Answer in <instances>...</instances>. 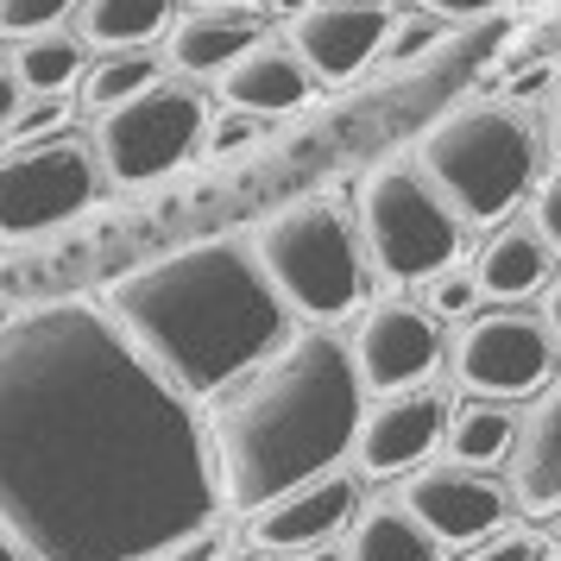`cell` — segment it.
<instances>
[{
  "mask_svg": "<svg viewBox=\"0 0 561 561\" xmlns=\"http://www.w3.org/2000/svg\"><path fill=\"white\" fill-rule=\"evenodd\" d=\"M215 517L196 398L107 309L64 297L0 322V530L32 561H139Z\"/></svg>",
  "mask_w": 561,
  "mask_h": 561,
  "instance_id": "obj_1",
  "label": "cell"
},
{
  "mask_svg": "<svg viewBox=\"0 0 561 561\" xmlns=\"http://www.w3.org/2000/svg\"><path fill=\"white\" fill-rule=\"evenodd\" d=\"M107 316L183 398H221L290 341V304L253 247L190 240L107 284Z\"/></svg>",
  "mask_w": 561,
  "mask_h": 561,
  "instance_id": "obj_2",
  "label": "cell"
},
{
  "mask_svg": "<svg viewBox=\"0 0 561 561\" xmlns=\"http://www.w3.org/2000/svg\"><path fill=\"white\" fill-rule=\"evenodd\" d=\"M359 416H366V379L354 366V347L322 322L290 334L208 410L221 505L259 511L297 480L341 467L354 455Z\"/></svg>",
  "mask_w": 561,
  "mask_h": 561,
  "instance_id": "obj_3",
  "label": "cell"
},
{
  "mask_svg": "<svg viewBox=\"0 0 561 561\" xmlns=\"http://www.w3.org/2000/svg\"><path fill=\"white\" fill-rule=\"evenodd\" d=\"M536 158H542V139H536L530 114H517L511 102H473L442 114L423 146H416V164L423 178L448 196L460 221H505L511 208L530 196L536 183Z\"/></svg>",
  "mask_w": 561,
  "mask_h": 561,
  "instance_id": "obj_4",
  "label": "cell"
},
{
  "mask_svg": "<svg viewBox=\"0 0 561 561\" xmlns=\"http://www.w3.org/2000/svg\"><path fill=\"white\" fill-rule=\"evenodd\" d=\"M265 278L278 284V297L290 304V316L304 322H341L354 316L366 297V240L359 221H347L334 203H297L272 215L253 240Z\"/></svg>",
  "mask_w": 561,
  "mask_h": 561,
  "instance_id": "obj_5",
  "label": "cell"
},
{
  "mask_svg": "<svg viewBox=\"0 0 561 561\" xmlns=\"http://www.w3.org/2000/svg\"><path fill=\"white\" fill-rule=\"evenodd\" d=\"M460 221L448 196L423 178L416 158L379 164L373 178L359 183V240L366 259L379 265L385 278L398 284H430L435 272H448L460 253Z\"/></svg>",
  "mask_w": 561,
  "mask_h": 561,
  "instance_id": "obj_6",
  "label": "cell"
},
{
  "mask_svg": "<svg viewBox=\"0 0 561 561\" xmlns=\"http://www.w3.org/2000/svg\"><path fill=\"white\" fill-rule=\"evenodd\" d=\"M102 158L77 133H38L13 139L0 152V240H32L45 228H64L70 215L95 203L102 190Z\"/></svg>",
  "mask_w": 561,
  "mask_h": 561,
  "instance_id": "obj_7",
  "label": "cell"
},
{
  "mask_svg": "<svg viewBox=\"0 0 561 561\" xmlns=\"http://www.w3.org/2000/svg\"><path fill=\"white\" fill-rule=\"evenodd\" d=\"M208 107L203 95L178 77L146 82L139 95H127L121 107H107L95 127V158L114 183H152L164 171H178L183 158L203 146Z\"/></svg>",
  "mask_w": 561,
  "mask_h": 561,
  "instance_id": "obj_8",
  "label": "cell"
},
{
  "mask_svg": "<svg viewBox=\"0 0 561 561\" xmlns=\"http://www.w3.org/2000/svg\"><path fill=\"white\" fill-rule=\"evenodd\" d=\"M556 334L542 329V316L524 309H485L467 316V329L455 341V379L473 398H536L556 385Z\"/></svg>",
  "mask_w": 561,
  "mask_h": 561,
  "instance_id": "obj_9",
  "label": "cell"
},
{
  "mask_svg": "<svg viewBox=\"0 0 561 561\" xmlns=\"http://www.w3.org/2000/svg\"><path fill=\"white\" fill-rule=\"evenodd\" d=\"M448 423H455V404L448 391L435 385H404V391H385L379 404L359 416L354 435V467L359 473H410L435 455V442H448Z\"/></svg>",
  "mask_w": 561,
  "mask_h": 561,
  "instance_id": "obj_10",
  "label": "cell"
},
{
  "mask_svg": "<svg viewBox=\"0 0 561 561\" xmlns=\"http://www.w3.org/2000/svg\"><path fill=\"white\" fill-rule=\"evenodd\" d=\"M404 511L435 542H460V549H473L492 530H505V492L485 480V467H460V460L410 473Z\"/></svg>",
  "mask_w": 561,
  "mask_h": 561,
  "instance_id": "obj_11",
  "label": "cell"
},
{
  "mask_svg": "<svg viewBox=\"0 0 561 561\" xmlns=\"http://www.w3.org/2000/svg\"><path fill=\"white\" fill-rule=\"evenodd\" d=\"M391 20L398 13L385 0H316L309 13L290 20V45L316 82H354L379 57Z\"/></svg>",
  "mask_w": 561,
  "mask_h": 561,
  "instance_id": "obj_12",
  "label": "cell"
},
{
  "mask_svg": "<svg viewBox=\"0 0 561 561\" xmlns=\"http://www.w3.org/2000/svg\"><path fill=\"white\" fill-rule=\"evenodd\" d=\"M354 366L373 391H404L423 385L442 366V329H435L430 309L416 304H373L354 329Z\"/></svg>",
  "mask_w": 561,
  "mask_h": 561,
  "instance_id": "obj_13",
  "label": "cell"
},
{
  "mask_svg": "<svg viewBox=\"0 0 561 561\" xmlns=\"http://www.w3.org/2000/svg\"><path fill=\"white\" fill-rule=\"evenodd\" d=\"M354 505H359V485L329 467V473H316V480H297L290 492L278 499H265L253 511V542L259 549H290V556H304L316 542H334V530H347L354 524Z\"/></svg>",
  "mask_w": 561,
  "mask_h": 561,
  "instance_id": "obj_14",
  "label": "cell"
},
{
  "mask_svg": "<svg viewBox=\"0 0 561 561\" xmlns=\"http://www.w3.org/2000/svg\"><path fill=\"white\" fill-rule=\"evenodd\" d=\"M511 499L549 517L561 511V379L536 398V410L517 423V448H511Z\"/></svg>",
  "mask_w": 561,
  "mask_h": 561,
  "instance_id": "obj_15",
  "label": "cell"
},
{
  "mask_svg": "<svg viewBox=\"0 0 561 561\" xmlns=\"http://www.w3.org/2000/svg\"><path fill=\"white\" fill-rule=\"evenodd\" d=\"M309 89H316V77H309V64L297 57V45H265V38L247 57H233V70L221 77L228 107H247V114H265V121L304 107Z\"/></svg>",
  "mask_w": 561,
  "mask_h": 561,
  "instance_id": "obj_16",
  "label": "cell"
},
{
  "mask_svg": "<svg viewBox=\"0 0 561 561\" xmlns=\"http://www.w3.org/2000/svg\"><path fill=\"white\" fill-rule=\"evenodd\" d=\"M259 45V20L247 7H196L171 26V64L183 77H228L233 57H247Z\"/></svg>",
  "mask_w": 561,
  "mask_h": 561,
  "instance_id": "obj_17",
  "label": "cell"
},
{
  "mask_svg": "<svg viewBox=\"0 0 561 561\" xmlns=\"http://www.w3.org/2000/svg\"><path fill=\"white\" fill-rule=\"evenodd\" d=\"M473 278L485 284V297H530V290H542V284L556 278V247L530 228H499L492 240L480 247V259H473Z\"/></svg>",
  "mask_w": 561,
  "mask_h": 561,
  "instance_id": "obj_18",
  "label": "cell"
},
{
  "mask_svg": "<svg viewBox=\"0 0 561 561\" xmlns=\"http://www.w3.org/2000/svg\"><path fill=\"white\" fill-rule=\"evenodd\" d=\"M178 0H82V38L102 51H139L171 26Z\"/></svg>",
  "mask_w": 561,
  "mask_h": 561,
  "instance_id": "obj_19",
  "label": "cell"
},
{
  "mask_svg": "<svg viewBox=\"0 0 561 561\" xmlns=\"http://www.w3.org/2000/svg\"><path fill=\"white\" fill-rule=\"evenodd\" d=\"M347 561H435V536L404 505H373L347 536Z\"/></svg>",
  "mask_w": 561,
  "mask_h": 561,
  "instance_id": "obj_20",
  "label": "cell"
},
{
  "mask_svg": "<svg viewBox=\"0 0 561 561\" xmlns=\"http://www.w3.org/2000/svg\"><path fill=\"white\" fill-rule=\"evenodd\" d=\"M7 70L26 82V95H64L70 82H82V45H77V32L45 26V32H32V38H20V51H13V64H7Z\"/></svg>",
  "mask_w": 561,
  "mask_h": 561,
  "instance_id": "obj_21",
  "label": "cell"
},
{
  "mask_svg": "<svg viewBox=\"0 0 561 561\" xmlns=\"http://www.w3.org/2000/svg\"><path fill=\"white\" fill-rule=\"evenodd\" d=\"M511 448H517V416H511L499 398L455 410V423H448V455H455L460 467H499V460H511Z\"/></svg>",
  "mask_w": 561,
  "mask_h": 561,
  "instance_id": "obj_22",
  "label": "cell"
},
{
  "mask_svg": "<svg viewBox=\"0 0 561 561\" xmlns=\"http://www.w3.org/2000/svg\"><path fill=\"white\" fill-rule=\"evenodd\" d=\"M146 82H158V64H152V51L139 45V51H107L102 64H89L77 89H82V107L107 114V107H121L127 95H139Z\"/></svg>",
  "mask_w": 561,
  "mask_h": 561,
  "instance_id": "obj_23",
  "label": "cell"
},
{
  "mask_svg": "<svg viewBox=\"0 0 561 561\" xmlns=\"http://www.w3.org/2000/svg\"><path fill=\"white\" fill-rule=\"evenodd\" d=\"M423 290H430V316H442V322H467V316L480 309V297H485V284L473 278V272H455V265L435 272Z\"/></svg>",
  "mask_w": 561,
  "mask_h": 561,
  "instance_id": "obj_24",
  "label": "cell"
},
{
  "mask_svg": "<svg viewBox=\"0 0 561 561\" xmlns=\"http://www.w3.org/2000/svg\"><path fill=\"white\" fill-rule=\"evenodd\" d=\"M435 38H442V26H435V13H404V20H391V32H385L379 57L391 64V70H404V64H416V57L430 51Z\"/></svg>",
  "mask_w": 561,
  "mask_h": 561,
  "instance_id": "obj_25",
  "label": "cell"
},
{
  "mask_svg": "<svg viewBox=\"0 0 561 561\" xmlns=\"http://www.w3.org/2000/svg\"><path fill=\"white\" fill-rule=\"evenodd\" d=\"M259 139H265V114L228 107L221 121H208V133H203V152H208V158H233V152H247V146H259Z\"/></svg>",
  "mask_w": 561,
  "mask_h": 561,
  "instance_id": "obj_26",
  "label": "cell"
},
{
  "mask_svg": "<svg viewBox=\"0 0 561 561\" xmlns=\"http://www.w3.org/2000/svg\"><path fill=\"white\" fill-rule=\"evenodd\" d=\"M82 0H0V38H32V32L57 26Z\"/></svg>",
  "mask_w": 561,
  "mask_h": 561,
  "instance_id": "obj_27",
  "label": "cell"
},
{
  "mask_svg": "<svg viewBox=\"0 0 561 561\" xmlns=\"http://www.w3.org/2000/svg\"><path fill=\"white\" fill-rule=\"evenodd\" d=\"M460 561H542V542L530 530H492L485 542H473Z\"/></svg>",
  "mask_w": 561,
  "mask_h": 561,
  "instance_id": "obj_28",
  "label": "cell"
},
{
  "mask_svg": "<svg viewBox=\"0 0 561 561\" xmlns=\"http://www.w3.org/2000/svg\"><path fill=\"white\" fill-rule=\"evenodd\" d=\"M215 556H228V542H221V530L208 524V530L178 536V542H164V549H152V556H139V561H215Z\"/></svg>",
  "mask_w": 561,
  "mask_h": 561,
  "instance_id": "obj_29",
  "label": "cell"
},
{
  "mask_svg": "<svg viewBox=\"0 0 561 561\" xmlns=\"http://www.w3.org/2000/svg\"><path fill=\"white\" fill-rule=\"evenodd\" d=\"M536 233L561 253V171H549L542 190H536Z\"/></svg>",
  "mask_w": 561,
  "mask_h": 561,
  "instance_id": "obj_30",
  "label": "cell"
},
{
  "mask_svg": "<svg viewBox=\"0 0 561 561\" xmlns=\"http://www.w3.org/2000/svg\"><path fill=\"white\" fill-rule=\"evenodd\" d=\"M57 121H64V95H32L13 127H20V139H38V133H57Z\"/></svg>",
  "mask_w": 561,
  "mask_h": 561,
  "instance_id": "obj_31",
  "label": "cell"
},
{
  "mask_svg": "<svg viewBox=\"0 0 561 561\" xmlns=\"http://www.w3.org/2000/svg\"><path fill=\"white\" fill-rule=\"evenodd\" d=\"M492 7H505V0H423V13H435V20H480Z\"/></svg>",
  "mask_w": 561,
  "mask_h": 561,
  "instance_id": "obj_32",
  "label": "cell"
},
{
  "mask_svg": "<svg viewBox=\"0 0 561 561\" xmlns=\"http://www.w3.org/2000/svg\"><path fill=\"white\" fill-rule=\"evenodd\" d=\"M20 107H26V82L13 77V70H0V127H13Z\"/></svg>",
  "mask_w": 561,
  "mask_h": 561,
  "instance_id": "obj_33",
  "label": "cell"
},
{
  "mask_svg": "<svg viewBox=\"0 0 561 561\" xmlns=\"http://www.w3.org/2000/svg\"><path fill=\"white\" fill-rule=\"evenodd\" d=\"M542 329L556 334V347H561V272L542 284Z\"/></svg>",
  "mask_w": 561,
  "mask_h": 561,
  "instance_id": "obj_34",
  "label": "cell"
},
{
  "mask_svg": "<svg viewBox=\"0 0 561 561\" xmlns=\"http://www.w3.org/2000/svg\"><path fill=\"white\" fill-rule=\"evenodd\" d=\"M530 89H549V70H517V82H511V95H530Z\"/></svg>",
  "mask_w": 561,
  "mask_h": 561,
  "instance_id": "obj_35",
  "label": "cell"
},
{
  "mask_svg": "<svg viewBox=\"0 0 561 561\" xmlns=\"http://www.w3.org/2000/svg\"><path fill=\"white\" fill-rule=\"evenodd\" d=\"M304 561H347V549H334V542H316V549H304Z\"/></svg>",
  "mask_w": 561,
  "mask_h": 561,
  "instance_id": "obj_36",
  "label": "cell"
},
{
  "mask_svg": "<svg viewBox=\"0 0 561 561\" xmlns=\"http://www.w3.org/2000/svg\"><path fill=\"white\" fill-rule=\"evenodd\" d=\"M0 561H32V556H26V549H20V542H13L7 530H0Z\"/></svg>",
  "mask_w": 561,
  "mask_h": 561,
  "instance_id": "obj_37",
  "label": "cell"
},
{
  "mask_svg": "<svg viewBox=\"0 0 561 561\" xmlns=\"http://www.w3.org/2000/svg\"><path fill=\"white\" fill-rule=\"evenodd\" d=\"M272 7H278L284 20H297V13H309V7H316V0H272Z\"/></svg>",
  "mask_w": 561,
  "mask_h": 561,
  "instance_id": "obj_38",
  "label": "cell"
},
{
  "mask_svg": "<svg viewBox=\"0 0 561 561\" xmlns=\"http://www.w3.org/2000/svg\"><path fill=\"white\" fill-rule=\"evenodd\" d=\"M549 139H556V152H561V89H556V114H549Z\"/></svg>",
  "mask_w": 561,
  "mask_h": 561,
  "instance_id": "obj_39",
  "label": "cell"
},
{
  "mask_svg": "<svg viewBox=\"0 0 561 561\" xmlns=\"http://www.w3.org/2000/svg\"><path fill=\"white\" fill-rule=\"evenodd\" d=\"M253 561H297L290 549H253Z\"/></svg>",
  "mask_w": 561,
  "mask_h": 561,
  "instance_id": "obj_40",
  "label": "cell"
},
{
  "mask_svg": "<svg viewBox=\"0 0 561 561\" xmlns=\"http://www.w3.org/2000/svg\"><path fill=\"white\" fill-rule=\"evenodd\" d=\"M196 7H259V0H196Z\"/></svg>",
  "mask_w": 561,
  "mask_h": 561,
  "instance_id": "obj_41",
  "label": "cell"
},
{
  "mask_svg": "<svg viewBox=\"0 0 561 561\" xmlns=\"http://www.w3.org/2000/svg\"><path fill=\"white\" fill-rule=\"evenodd\" d=\"M215 561H233V556H215Z\"/></svg>",
  "mask_w": 561,
  "mask_h": 561,
  "instance_id": "obj_42",
  "label": "cell"
}]
</instances>
